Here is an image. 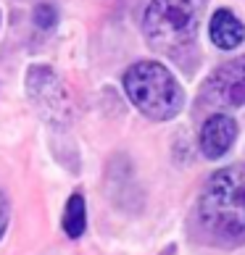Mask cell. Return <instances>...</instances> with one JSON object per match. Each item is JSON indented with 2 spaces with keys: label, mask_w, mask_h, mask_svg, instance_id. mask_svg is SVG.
<instances>
[{
  "label": "cell",
  "mask_w": 245,
  "mask_h": 255,
  "mask_svg": "<svg viewBox=\"0 0 245 255\" xmlns=\"http://www.w3.org/2000/svg\"><path fill=\"white\" fill-rule=\"evenodd\" d=\"M198 221L214 242H245V166L211 174L198 200Z\"/></svg>",
  "instance_id": "obj_1"
},
{
  "label": "cell",
  "mask_w": 245,
  "mask_h": 255,
  "mask_svg": "<svg viewBox=\"0 0 245 255\" xmlns=\"http://www.w3.org/2000/svg\"><path fill=\"white\" fill-rule=\"evenodd\" d=\"M206 0H150L143 16V32L153 50L180 55L198 37Z\"/></svg>",
  "instance_id": "obj_2"
},
{
  "label": "cell",
  "mask_w": 245,
  "mask_h": 255,
  "mask_svg": "<svg viewBox=\"0 0 245 255\" xmlns=\"http://www.w3.org/2000/svg\"><path fill=\"white\" fill-rule=\"evenodd\" d=\"M124 92L140 113L153 121H169L185 106V90L164 63L137 61L124 71Z\"/></svg>",
  "instance_id": "obj_3"
},
{
  "label": "cell",
  "mask_w": 245,
  "mask_h": 255,
  "mask_svg": "<svg viewBox=\"0 0 245 255\" xmlns=\"http://www.w3.org/2000/svg\"><path fill=\"white\" fill-rule=\"evenodd\" d=\"M26 98L32 100L34 111L45 121H50L55 127H63L69 121V90L50 66L37 63L26 71Z\"/></svg>",
  "instance_id": "obj_4"
},
{
  "label": "cell",
  "mask_w": 245,
  "mask_h": 255,
  "mask_svg": "<svg viewBox=\"0 0 245 255\" xmlns=\"http://www.w3.org/2000/svg\"><path fill=\"white\" fill-rule=\"evenodd\" d=\"M209 90L216 100L227 103L232 108L245 106V55L219 66L209 79Z\"/></svg>",
  "instance_id": "obj_5"
},
{
  "label": "cell",
  "mask_w": 245,
  "mask_h": 255,
  "mask_svg": "<svg viewBox=\"0 0 245 255\" xmlns=\"http://www.w3.org/2000/svg\"><path fill=\"white\" fill-rule=\"evenodd\" d=\"M238 139V121L227 113H214V116L206 119V124L201 127V137H198V145H201V153L206 158H222L230 153L232 142Z\"/></svg>",
  "instance_id": "obj_6"
},
{
  "label": "cell",
  "mask_w": 245,
  "mask_h": 255,
  "mask_svg": "<svg viewBox=\"0 0 245 255\" xmlns=\"http://www.w3.org/2000/svg\"><path fill=\"white\" fill-rule=\"evenodd\" d=\"M209 34H211V42H214L219 50H235V48H238V45H243V40H245V24H243L232 11H227V8H219V11L211 16Z\"/></svg>",
  "instance_id": "obj_7"
},
{
  "label": "cell",
  "mask_w": 245,
  "mask_h": 255,
  "mask_svg": "<svg viewBox=\"0 0 245 255\" xmlns=\"http://www.w3.org/2000/svg\"><path fill=\"white\" fill-rule=\"evenodd\" d=\"M61 226H63V234L71 240L82 237L84 229H87V208H84V197L79 192H74L69 200H66Z\"/></svg>",
  "instance_id": "obj_8"
},
{
  "label": "cell",
  "mask_w": 245,
  "mask_h": 255,
  "mask_svg": "<svg viewBox=\"0 0 245 255\" xmlns=\"http://www.w3.org/2000/svg\"><path fill=\"white\" fill-rule=\"evenodd\" d=\"M34 21L40 29H53L55 26V8L48 5V3H40L34 8Z\"/></svg>",
  "instance_id": "obj_9"
},
{
  "label": "cell",
  "mask_w": 245,
  "mask_h": 255,
  "mask_svg": "<svg viewBox=\"0 0 245 255\" xmlns=\"http://www.w3.org/2000/svg\"><path fill=\"white\" fill-rule=\"evenodd\" d=\"M5 226H8V200H5V195L0 192V240H3V234H5Z\"/></svg>",
  "instance_id": "obj_10"
}]
</instances>
